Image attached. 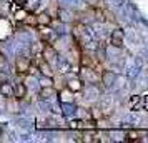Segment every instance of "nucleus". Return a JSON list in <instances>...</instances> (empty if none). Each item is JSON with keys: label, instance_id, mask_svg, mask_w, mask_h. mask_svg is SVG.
I'll return each instance as SVG.
<instances>
[{"label": "nucleus", "instance_id": "f257e3e1", "mask_svg": "<svg viewBox=\"0 0 148 143\" xmlns=\"http://www.w3.org/2000/svg\"><path fill=\"white\" fill-rule=\"evenodd\" d=\"M30 65H32V55H30V52H20V53L15 55V60H14L15 73L25 77L28 73V70H30Z\"/></svg>", "mask_w": 148, "mask_h": 143}, {"label": "nucleus", "instance_id": "f03ea898", "mask_svg": "<svg viewBox=\"0 0 148 143\" xmlns=\"http://www.w3.org/2000/svg\"><path fill=\"white\" fill-rule=\"evenodd\" d=\"M28 96H30V93H28V88L25 85V82L14 83V98L23 102V100H28Z\"/></svg>", "mask_w": 148, "mask_h": 143}, {"label": "nucleus", "instance_id": "7ed1b4c3", "mask_svg": "<svg viewBox=\"0 0 148 143\" xmlns=\"http://www.w3.org/2000/svg\"><path fill=\"white\" fill-rule=\"evenodd\" d=\"M45 45H47V42L42 40V38L40 40H35V42H30V45H28V52H30L32 57H34V55H42Z\"/></svg>", "mask_w": 148, "mask_h": 143}, {"label": "nucleus", "instance_id": "20e7f679", "mask_svg": "<svg viewBox=\"0 0 148 143\" xmlns=\"http://www.w3.org/2000/svg\"><path fill=\"white\" fill-rule=\"evenodd\" d=\"M0 96H3V98L14 96V83L8 82V80L0 82Z\"/></svg>", "mask_w": 148, "mask_h": 143}, {"label": "nucleus", "instance_id": "39448f33", "mask_svg": "<svg viewBox=\"0 0 148 143\" xmlns=\"http://www.w3.org/2000/svg\"><path fill=\"white\" fill-rule=\"evenodd\" d=\"M5 110L10 113H18L20 112V100H17L14 96L5 98Z\"/></svg>", "mask_w": 148, "mask_h": 143}, {"label": "nucleus", "instance_id": "423d86ee", "mask_svg": "<svg viewBox=\"0 0 148 143\" xmlns=\"http://www.w3.org/2000/svg\"><path fill=\"white\" fill-rule=\"evenodd\" d=\"M35 23L40 25V27H48L52 23V17L47 12H40V14H35Z\"/></svg>", "mask_w": 148, "mask_h": 143}, {"label": "nucleus", "instance_id": "0eeeda50", "mask_svg": "<svg viewBox=\"0 0 148 143\" xmlns=\"http://www.w3.org/2000/svg\"><path fill=\"white\" fill-rule=\"evenodd\" d=\"M38 98L40 100H48V98H52V96L57 95V92L53 90V87L50 85V87H40V90H38Z\"/></svg>", "mask_w": 148, "mask_h": 143}, {"label": "nucleus", "instance_id": "6e6552de", "mask_svg": "<svg viewBox=\"0 0 148 143\" xmlns=\"http://www.w3.org/2000/svg\"><path fill=\"white\" fill-rule=\"evenodd\" d=\"M28 14H30V12H28L25 7H17L14 10V17H12V18H14V22H17V23H22V22L27 18Z\"/></svg>", "mask_w": 148, "mask_h": 143}, {"label": "nucleus", "instance_id": "1a4fd4ad", "mask_svg": "<svg viewBox=\"0 0 148 143\" xmlns=\"http://www.w3.org/2000/svg\"><path fill=\"white\" fill-rule=\"evenodd\" d=\"M2 131H3V128H2V127H0V136H2Z\"/></svg>", "mask_w": 148, "mask_h": 143}]
</instances>
